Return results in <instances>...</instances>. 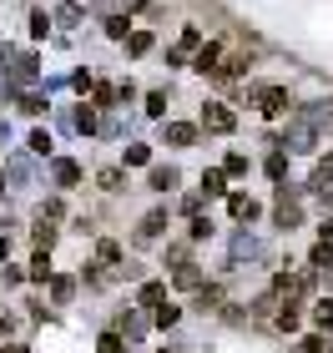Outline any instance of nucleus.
I'll return each mask as SVG.
<instances>
[{
  "label": "nucleus",
  "instance_id": "nucleus-46",
  "mask_svg": "<svg viewBox=\"0 0 333 353\" xmlns=\"http://www.w3.org/2000/svg\"><path fill=\"white\" fill-rule=\"evenodd\" d=\"M323 353H333V348H323Z\"/></svg>",
  "mask_w": 333,
  "mask_h": 353
},
{
  "label": "nucleus",
  "instance_id": "nucleus-17",
  "mask_svg": "<svg viewBox=\"0 0 333 353\" xmlns=\"http://www.w3.org/2000/svg\"><path fill=\"white\" fill-rule=\"evenodd\" d=\"M30 278H36V283H46V278H51V258H46V248L36 252V263H30Z\"/></svg>",
  "mask_w": 333,
  "mask_h": 353
},
{
  "label": "nucleus",
  "instance_id": "nucleus-32",
  "mask_svg": "<svg viewBox=\"0 0 333 353\" xmlns=\"http://www.w3.org/2000/svg\"><path fill=\"white\" fill-rule=\"evenodd\" d=\"M147 111H152V117H162V111H167V91H152L147 96Z\"/></svg>",
  "mask_w": 333,
  "mask_h": 353
},
{
  "label": "nucleus",
  "instance_id": "nucleus-6",
  "mask_svg": "<svg viewBox=\"0 0 333 353\" xmlns=\"http://www.w3.org/2000/svg\"><path fill=\"white\" fill-rule=\"evenodd\" d=\"M167 141H172V147H192V141H197V126L172 121V126H167Z\"/></svg>",
  "mask_w": 333,
  "mask_h": 353
},
{
  "label": "nucleus",
  "instance_id": "nucleus-18",
  "mask_svg": "<svg viewBox=\"0 0 333 353\" xmlns=\"http://www.w3.org/2000/svg\"><path fill=\"white\" fill-rule=\"evenodd\" d=\"M97 182H101V192H121V182H126V176H121L117 167H106V172L97 176Z\"/></svg>",
  "mask_w": 333,
  "mask_h": 353
},
{
  "label": "nucleus",
  "instance_id": "nucleus-36",
  "mask_svg": "<svg viewBox=\"0 0 333 353\" xmlns=\"http://www.w3.org/2000/svg\"><path fill=\"white\" fill-rule=\"evenodd\" d=\"M30 152H36V157H46V152H51V137H46V132H36V137H30Z\"/></svg>",
  "mask_w": 333,
  "mask_h": 353
},
{
  "label": "nucleus",
  "instance_id": "nucleus-41",
  "mask_svg": "<svg viewBox=\"0 0 333 353\" xmlns=\"http://www.w3.org/2000/svg\"><path fill=\"white\" fill-rule=\"evenodd\" d=\"M323 348H328V343L319 339V333H313V339H303V353H323Z\"/></svg>",
  "mask_w": 333,
  "mask_h": 353
},
{
  "label": "nucleus",
  "instance_id": "nucleus-13",
  "mask_svg": "<svg viewBox=\"0 0 333 353\" xmlns=\"http://www.w3.org/2000/svg\"><path fill=\"white\" fill-rule=\"evenodd\" d=\"M126 41V51H132V56H147L152 51V36H147V30H132V36H121Z\"/></svg>",
  "mask_w": 333,
  "mask_h": 353
},
{
  "label": "nucleus",
  "instance_id": "nucleus-28",
  "mask_svg": "<svg viewBox=\"0 0 333 353\" xmlns=\"http://www.w3.org/2000/svg\"><path fill=\"white\" fill-rule=\"evenodd\" d=\"M71 126H76V132H97V117H91V111H76Z\"/></svg>",
  "mask_w": 333,
  "mask_h": 353
},
{
  "label": "nucleus",
  "instance_id": "nucleus-30",
  "mask_svg": "<svg viewBox=\"0 0 333 353\" xmlns=\"http://www.w3.org/2000/svg\"><path fill=\"white\" fill-rule=\"evenodd\" d=\"M106 36H111V41L126 36V15H111V21H106Z\"/></svg>",
  "mask_w": 333,
  "mask_h": 353
},
{
  "label": "nucleus",
  "instance_id": "nucleus-10",
  "mask_svg": "<svg viewBox=\"0 0 333 353\" xmlns=\"http://www.w3.org/2000/svg\"><path fill=\"white\" fill-rule=\"evenodd\" d=\"M51 172H56V182H61V187H76V182H81V167H76V162H56Z\"/></svg>",
  "mask_w": 333,
  "mask_h": 353
},
{
  "label": "nucleus",
  "instance_id": "nucleus-38",
  "mask_svg": "<svg viewBox=\"0 0 333 353\" xmlns=\"http://www.w3.org/2000/svg\"><path fill=\"white\" fill-rule=\"evenodd\" d=\"M97 252H101V263H121V248H117V243H101Z\"/></svg>",
  "mask_w": 333,
  "mask_h": 353
},
{
  "label": "nucleus",
  "instance_id": "nucleus-21",
  "mask_svg": "<svg viewBox=\"0 0 333 353\" xmlns=\"http://www.w3.org/2000/svg\"><path fill=\"white\" fill-rule=\"evenodd\" d=\"M162 298H167V288H162V283H147V288H141V303H147V308H157Z\"/></svg>",
  "mask_w": 333,
  "mask_h": 353
},
{
  "label": "nucleus",
  "instance_id": "nucleus-14",
  "mask_svg": "<svg viewBox=\"0 0 333 353\" xmlns=\"http://www.w3.org/2000/svg\"><path fill=\"white\" fill-rule=\"evenodd\" d=\"M217 56H222V51H217V46H202V51H197V61H192V66H197L202 76H208V71H217Z\"/></svg>",
  "mask_w": 333,
  "mask_h": 353
},
{
  "label": "nucleus",
  "instance_id": "nucleus-11",
  "mask_svg": "<svg viewBox=\"0 0 333 353\" xmlns=\"http://www.w3.org/2000/svg\"><path fill=\"white\" fill-rule=\"evenodd\" d=\"M177 187V172L172 167H152V192H172Z\"/></svg>",
  "mask_w": 333,
  "mask_h": 353
},
{
  "label": "nucleus",
  "instance_id": "nucleus-3",
  "mask_svg": "<svg viewBox=\"0 0 333 353\" xmlns=\"http://www.w3.org/2000/svg\"><path fill=\"white\" fill-rule=\"evenodd\" d=\"M202 126H208V132H232V126H237V117H232V111L228 106H208V111H202Z\"/></svg>",
  "mask_w": 333,
  "mask_h": 353
},
{
  "label": "nucleus",
  "instance_id": "nucleus-39",
  "mask_svg": "<svg viewBox=\"0 0 333 353\" xmlns=\"http://www.w3.org/2000/svg\"><path fill=\"white\" fill-rule=\"evenodd\" d=\"M157 323L172 328V323H177V308H172V303H167V308H157Z\"/></svg>",
  "mask_w": 333,
  "mask_h": 353
},
{
  "label": "nucleus",
  "instance_id": "nucleus-16",
  "mask_svg": "<svg viewBox=\"0 0 333 353\" xmlns=\"http://www.w3.org/2000/svg\"><path fill=\"white\" fill-rule=\"evenodd\" d=\"M313 323H319V328H333V298H319V308H313Z\"/></svg>",
  "mask_w": 333,
  "mask_h": 353
},
{
  "label": "nucleus",
  "instance_id": "nucleus-35",
  "mask_svg": "<svg viewBox=\"0 0 333 353\" xmlns=\"http://www.w3.org/2000/svg\"><path fill=\"white\" fill-rule=\"evenodd\" d=\"M147 157H152V152L141 147V141H137V147H126V162H132V167H141V162H147Z\"/></svg>",
  "mask_w": 333,
  "mask_h": 353
},
{
  "label": "nucleus",
  "instance_id": "nucleus-12",
  "mask_svg": "<svg viewBox=\"0 0 333 353\" xmlns=\"http://www.w3.org/2000/svg\"><path fill=\"white\" fill-rule=\"evenodd\" d=\"M232 258H258V237L237 232V237H232Z\"/></svg>",
  "mask_w": 333,
  "mask_h": 353
},
{
  "label": "nucleus",
  "instance_id": "nucleus-40",
  "mask_svg": "<svg viewBox=\"0 0 333 353\" xmlns=\"http://www.w3.org/2000/svg\"><path fill=\"white\" fill-rule=\"evenodd\" d=\"M208 232H212V222H208V217H197V212H192V237H208Z\"/></svg>",
  "mask_w": 333,
  "mask_h": 353
},
{
  "label": "nucleus",
  "instance_id": "nucleus-26",
  "mask_svg": "<svg viewBox=\"0 0 333 353\" xmlns=\"http://www.w3.org/2000/svg\"><path fill=\"white\" fill-rule=\"evenodd\" d=\"M6 176H10V182H30V162H10Z\"/></svg>",
  "mask_w": 333,
  "mask_h": 353
},
{
  "label": "nucleus",
  "instance_id": "nucleus-27",
  "mask_svg": "<svg viewBox=\"0 0 333 353\" xmlns=\"http://www.w3.org/2000/svg\"><path fill=\"white\" fill-rule=\"evenodd\" d=\"M46 30H51V15L36 10V15H30V36H46Z\"/></svg>",
  "mask_w": 333,
  "mask_h": 353
},
{
  "label": "nucleus",
  "instance_id": "nucleus-5",
  "mask_svg": "<svg viewBox=\"0 0 333 353\" xmlns=\"http://www.w3.org/2000/svg\"><path fill=\"white\" fill-rule=\"evenodd\" d=\"M197 46H202V30H197V26H187V30H182V46H177V51H172L167 61H172V66H182V56H187V51H197Z\"/></svg>",
  "mask_w": 333,
  "mask_h": 353
},
{
  "label": "nucleus",
  "instance_id": "nucleus-22",
  "mask_svg": "<svg viewBox=\"0 0 333 353\" xmlns=\"http://www.w3.org/2000/svg\"><path fill=\"white\" fill-rule=\"evenodd\" d=\"M283 172H288V157L273 152V157H268V176H273V182H283Z\"/></svg>",
  "mask_w": 333,
  "mask_h": 353
},
{
  "label": "nucleus",
  "instance_id": "nucleus-7",
  "mask_svg": "<svg viewBox=\"0 0 333 353\" xmlns=\"http://www.w3.org/2000/svg\"><path fill=\"white\" fill-rule=\"evenodd\" d=\"M162 232H167V212L157 207V212H147V217H141V237H162Z\"/></svg>",
  "mask_w": 333,
  "mask_h": 353
},
{
  "label": "nucleus",
  "instance_id": "nucleus-25",
  "mask_svg": "<svg viewBox=\"0 0 333 353\" xmlns=\"http://www.w3.org/2000/svg\"><path fill=\"white\" fill-rule=\"evenodd\" d=\"M222 172H228V176H243V172H248V157H243V152H232V157H228V167H222Z\"/></svg>",
  "mask_w": 333,
  "mask_h": 353
},
{
  "label": "nucleus",
  "instance_id": "nucleus-9",
  "mask_svg": "<svg viewBox=\"0 0 333 353\" xmlns=\"http://www.w3.org/2000/svg\"><path fill=\"white\" fill-rule=\"evenodd\" d=\"M121 328H126V339H132V343H137V339H147V313H137V308H132Z\"/></svg>",
  "mask_w": 333,
  "mask_h": 353
},
{
  "label": "nucleus",
  "instance_id": "nucleus-37",
  "mask_svg": "<svg viewBox=\"0 0 333 353\" xmlns=\"http://www.w3.org/2000/svg\"><path fill=\"white\" fill-rule=\"evenodd\" d=\"M117 96H121L117 86H97V101H101V106H117Z\"/></svg>",
  "mask_w": 333,
  "mask_h": 353
},
{
  "label": "nucleus",
  "instance_id": "nucleus-29",
  "mask_svg": "<svg viewBox=\"0 0 333 353\" xmlns=\"http://www.w3.org/2000/svg\"><path fill=\"white\" fill-rule=\"evenodd\" d=\"M56 21H61V26H76V21H81V6H61Z\"/></svg>",
  "mask_w": 333,
  "mask_h": 353
},
{
  "label": "nucleus",
  "instance_id": "nucleus-4",
  "mask_svg": "<svg viewBox=\"0 0 333 353\" xmlns=\"http://www.w3.org/2000/svg\"><path fill=\"white\" fill-rule=\"evenodd\" d=\"M298 217H303V212H298V202L288 197V192H278V228H298Z\"/></svg>",
  "mask_w": 333,
  "mask_h": 353
},
{
  "label": "nucleus",
  "instance_id": "nucleus-43",
  "mask_svg": "<svg viewBox=\"0 0 333 353\" xmlns=\"http://www.w3.org/2000/svg\"><path fill=\"white\" fill-rule=\"evenodd\" d=\"M10 258V243H6V237H0V263H6Z\"/></svg>",
  "mask_w": 333,
  "mask_h": 353
},
{
  "label": "nucleus",
  "instance_id": "nucleus-34",
  "mask_svg": "<svg viewBox=\"0 0 333 353\" xmlns=\"http://www.w3.org/2000/svg\"><path fill=\"white\" fill-rule=\"evenodd\" d=\"M101 353H126V343H121V333H106V339H101Z\"/></svg>",
  "mask_w": 333,
  "mask_h": 353
},
{
  "label": "nucleus",
  "instance_id": "nucleus-1",
  "mask_svg": "<svg viewBox=\"0 0 333 353\" xmlns=\"http://www.w3.org/2000/svg\"><path fill=\"white\" fill-rule=\"evenodd\" d=\"M323 117H328L323 106L303 111V117H298V121L288 126V137H283V147H288V152H313V141H319V126H323Z\"/></svg>",
  "mask_w": 333,
  "mask_h": 353
},
{
  "label": "nucleus",
  "instance_id": "nucleus-19",
  "mask_svg": "<svg viewBox=\"0 0 333 353\" xmlns=\"http://www.w3.org/2000/svg\"><path fill=\"white\" fill-rule=\"evenodd\" d=\"M197 283H202V272H197L192 263H182V268H177V288H197Z\"/></svg>",
  "mask_w": 333,
  "mask_h": 353
},
{
  "label": "nucleus",
  "instance_id": "nucleus-33",
  "mask_svg": "<svg viewBox=\"0 0 333 353\" xmlns=\"http://www.w3.org/2000/svg\"><path fill=\"white\" fill-rule=\"evenodd\" d=\"M46 283H51V293H56V303H66V298H71V283H66V278H46Z\"/></svg>",
  "mask_w": 333,
  "mask_h": 353
},
{
  "label": "nucleus",
  "instance_id": "nucleus-15",
  "mask_svg": "<svg viewBox=\"0 0 333 353\" xmlns=\"http://www.w3.org/2000/svg\"><path fill=\"white\" fill-rule=\"evenodd\" d=\"M232 217L237 222H252V217H258V202H252V197H232Z\"/></svg>",
  "mask_w": 333,
  "mask_h": 353
},
{
  "label": "nucleus",
  "instance_id": "nucleus-8",
  "mask_svg": "<svg viewBox=\"0 0 333 353\" xmlns=\"http://www.w3.org/2000/svg\"><path fill=\"white\" fill-rule=\"evenodd\" d=\"M202 192H208V197H217V192H228V172L208 167V172H202Z\"/></svg>",
  "mask_w": 333,
  "mask_h": 353
},
{
  "label": "nucleus",
  "instance_id": "nucleus-42",
  "mask_svg": "<svg viewBox=\"0 0 333 353\" xmlns=\"http://www.w3.org/2000/svg\"><path fill=\"white\" fill-rule=\"evenodd\" d=\"M323 237H328V243H333V217H323Z\"/></svg>",
  "mask_w": 333,
  "mask_h": 353
},
{
  "label": "nucleus",
  "instance_id": "nucleus-20",
  "mask_svg": "<svg viewBox=\"0 0 333 353\" xmlns=\"http://www.w3.org/2000/svg\"><path fill=\"white\" fill-rule=\"evenodd\" d=\"M313 268H333V243H328V237L313 248Z\"/></svg>",
  "mask_w": 333,
  "mask_h": 353
},
{
  "label": "nucleus",
  "instance_id": "nucleus-31",
  "mask_svg": "<svg viewBox=\"0 0 333 353\" xmlns=\"http://www.w3.org/2000/svg\"><path fill=\"white\" fill-rule=\"evenodd\" d=\"M278 323H283V328H298V303H283V313H278Z\"/></svg>",
  "mask_w": 333,
  "mask_h": 353
},
{
  "label": "nucleus",
  "instance_id": "nucleus-23",
  "mask_svg": "<svg viewBox=\"0 0 333 353\" xmlns=\"http://www.w3.org/2000/svg\"><path fill=\"white\" fill-rule=\"evenodd\" d=\"M51 243H56V228L41 217V228H36V248H46V252H51Z\"/></svg>",
  "mask_w": 333,
  "mask_h": 353
},
{
  "label": "nucleus",
  "instance_id": "nucleus-44",
  "mask_svg": "<svg viewBox=\"0 0 333 353\" xmlns=\"http://www.w3.org/2000/svg\"><path fill=\"white\" fill-rule=\"evenodd\" d=\"M0 353H26V348H21V343H10V348H0Z\"/></svg>",
  "mask_w": 333,
  "mask_h": 353
},
{
  "label": "nucleus",
  "instance_id": "nucleus-45",
  "mask_svg": "<svg viewBox=\"0 0 333 353\" xmlns=\"http://www.w3.org/2000/svg\"><path fill=\"white\" fill-rule=\"evenodd\" d=\"M0 187H6V172H0Z\"/></svg>",
  "mask_w": 333,
  "mask_h": 353
},
{
  "label": "nucleus",
  "instance_id": "nucleus-24",
  "mask_svg": "<svg viewBox=\"0 0 333 353\" xmlns=\"http://www.w3.org/2000/svg\"><path fill=\"white\" fill-rule=\"evenodd\" d=\"M21 106L30 111V117H36V111H46V96H41V91H26V96H21Z\"/></svg>",
  "mask_w": 333,
  "mask_h": 353
},
{
  "label": "nucleus",
  "instance_id": "nucleus-2",
  "mask_svg": "<svg viewBox=\"0 0 333 353\" xmlns=\"http://www.w3.org/2000/svg\"><path fill=\"white\" fill-rule=\"evenodd\" d=\"M252 101H258L263 117H283L288 111V91L283 86H252Z\"/></svg>",
  "mask_w": 333,
  "mask_h": 353
}]
</instances>
